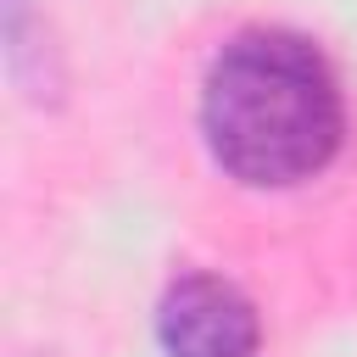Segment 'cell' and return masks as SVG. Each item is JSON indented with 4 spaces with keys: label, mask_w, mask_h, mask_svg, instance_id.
<instances>
[{
    "label": "cell",
    "mask_w": 357,
    "mask_h": 357,
    "mask_svg": "<svg viewBox=\"0 0 357 357\" xmlns=\"http://www.w3.org/2000/svg\"><path fill=\"white\" fill-rule=\"evenodd\" d=\"M206 156L245 190H296L346 145V89L318 39L240 28L201 78Z\"/></svg>",
    "instance_id": "cell-1"
},
{
    "label": "cell",
    "mask_w": 357,
    "mask_h": 357,
    "mask_svg": "<svg viewBox=\"0 0 357 357\" xmlns=\"http://www.w3.org/2000/svg\"><path fill=\"white\" fill-rule=\"evenodd\" d=\"M6 78L11 89L28 100V106H61V89H67V73H61V50L45 28V11L33 0H6Z\"/></svg>",
    "instance_id": "cell-3"
},
{
    "label": "cell",
    "mask_w": 357,
    "mask_h": 357,
    "mask_svg": "<svg viewBox=\"0 0 357 357\" xmlns=\"http://www.w3.org/2000/svg\"><path fill=\"white\" fill-rule=\"evenodd\" d=\"M156 346L167 357H257L262 312L234 279L190 268L156 301Z\"/></svg>",
    "instance_id": "cell-2"
}]
</instances>
